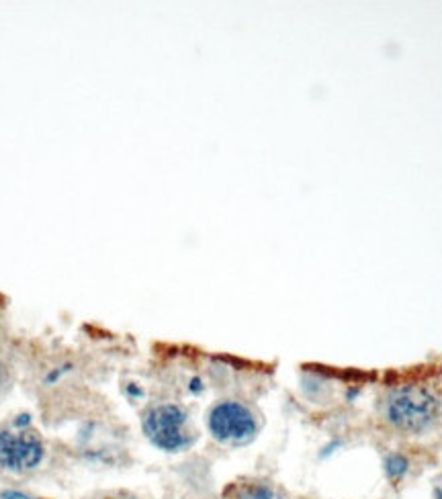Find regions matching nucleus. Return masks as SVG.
Segmentation results:
<instances>
[{
	"mask_svg": "<svg viewBox=\"0 0 442 499\" xmlns=\"http://www.w3.org/2000/svg\"><path fill=\"white\" fill-rule=\"evenodd\" d=\"M383 471L391 483H399L409 471V459L402 452H391L383 461Z\"/></svg>",
	"mask_w": 442,
	"mask_h": 499,
	"instance_id": "423d86ee",
	"label": "nucleus"
},
{
	"mask_svg": "<svg viewBox=\"0 0 442 499\" xmlns=\"http://www.w3.org/2000/svg\"><path fill=\"white\" fill-rule=\"evenodd\" d=\"M441 415V397L422 383H402L381 397V417L389 428L404 434H420Z\"/></svg>",
	"mask_w": 442,
	"mask_h": 499,
	"instance_id": "f257e3e1",
	"label": "nucleus"
},
{
	"mask_svg": "<svg viewBox=\"0 0 442 499\" xmlns=\"http://www.w3.org/2000/svg\"><path fill=\"white\" fill-rule=\"evenodd\" d=\"M0 498L2 499H37V498H33V495H27V493H23V491H13V489H9V491H2V493H0Z\"/></svg>",
	"mask_w": 442,
	"mask_h": 499,
	"instance_id": "0eeeda50",
	"label": "nucleus"
},
{
	"mask_svg": "<svg viewBox=\"0 0 442 499\" xmlns=\"http://www.w3.org/2000/svg\"><path fill=\"white\" fill-rule=\"evenodd\" d=\"M434 499H442V485H438V487L434 489Z\"/></svg>",
	"mask_w": 442,
	"mask_h": 499,
	"instance_id": "6e6552de",
	"label": "nucleus"
},
{
	"mask_svg": "<svg viewBox=\"0 0 442 499\" xmlns=\"http://www.w3.org/2000/svg\"><path fill=\"white\" fill-rule=\"evenodd\" d=\"M207 428L219 444L242 446L256 438L258 417L246 403L223 399L207 413Z\"/></svg>",
	"mask_w": 442,
	"mask_h": 499,
	"instance_id": "7ed1b4c3",
	"label": "nucleus"
},
{
	"mask_svg": "<svg viewBox=\"0 0 442 499\" xmlns=\"http://www.w3.org/2000/svg\"><path fill=\"white\" fill-rule=\"evenodd\" d=\"M228 499H277L270 485L258 481L236 483L228 489Z\"/></svg>",
	"mask_w": 442,
	"mask_h": 499,
	"instance_id": "39448f33",
	"label": "nucleus"
},
{
	"mask_svg": "<svg viewBox=\"0 0 442 499\" xmlns=\"http://www.w3.org/2000/svg\"><path fill=\"white\" fill-rule=\"evenodd\" d=\"M45 456V446L31 430H0V466L13 473L37 469Z\"/></svg>",
	"mask_w": 442,
	"mask_h": 499,
	"instance_id": "20e7f679",
	"label": "nucleus"
},
{
	"mask_svg": "<svg viewBox=\"0 0 442 499\" xmlns=\"http://www.w3.org/2000/svg\"><path fill=\"white\" fill-rule=\"evenodd\" d=\"M142 428L145 438L164 452H180L193 444L189 413L177 403H158L143 413Z\"/></svg>",
	"mask_w": 442,
	"mask_h": 499,
	"instance_id": "f03ea898",
	"label": "nucleus"
}]
</instances>
